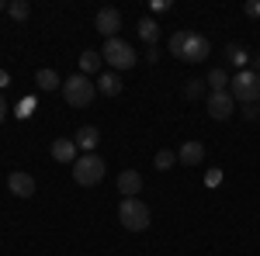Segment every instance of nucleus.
I'll use <instances>...</instances> for the list:
<instances>
[{"mask_svg": "<svg viewBox=\"0 0 260 256\" xmlns=\"http://www.w3.org/2000/svg\"><path fill=\"white\" fill-rule=\"evenodd\" d=\"M170 52L184 62H205L208 52H212V45H208V39L198 35V31H174V35H170Z\"/></svg>", "mask_w": 260, "mask_h": 256, "instance_id": "obj_1", "label": "nucleus"}, {"mask_svg": "<svg viewBox=\"0 0 260 256\" xmlns=\"http://www.w3.org/2000/svg\"><path fill=\"white\" fill-rule=\"evenodd\" d=\"M118 222H121V229H128V232H146L149 229V204H142L139 197H121Z\"/></svg>", "mask_w": 260, "mask_h": 256, "instance_id": "obj_2", "label": "nucleus"}, {"mask_svg": "<svg viewBox=\"0 0 260 256\" xmlns=\"http://www.w3.org/2000/svg\"><path fill=\"white\" fill-rule=\"evenodd\" d=\"M101 59L108 62L111 69H132V66L139 62V56H136V49L125 39H108L104 49H101Z\"/></svg>", "mask_w": 260, "mask_h": 256, "instance_id": "obj_3", "label": "nucleus"}, {"mask_svg": "<svg viewBox=\"0 0 260 256\" xmlns=\"http://www.w3.org/2000/svg\"><path fill=\"white\" fill-rule=\"evenodd\" d=\"M94 94H98V83L90 77H83V73H77V77H70L62 83V97H66L70 107H87L94 100Z\"/></svg>", "mask_w": 260, "mask_h": 256, "instance_id": "obj_4", "label": "nucleus"}, {"mask_svg": "<svg viewBox=\"0 0 260 256\" xmlns=\"http://www.w3.org/2000/svg\"><path fill=\"white\" fill-rule=\"evenodd\" d=\"M104 173H108V166H104V159L94 156V153H83V156L73 163V180H77L80 187H94V184H101Z\"/></svg>", "mask_w": 260, "mask_h": 256, "instance_id": "obj_5", "label": "nucleus"}, {"mask_svg": "<svg viewBox=\"0 0 260 256\" xmlns=\"http://www.w3.org/2000/svg\"><path fill=\"white\" fill-rule=\"evenodd\" d=\"M229 94H233V100L257 104L260 100V73H253V69H240V73L233 77V83H229Z\"/></svg>", "mask_w": 260, "mask_h": 256, "instance_id": "obj_6", "label": "nucleus"}, {"mask_svg": "<svg viewBox=\"0 0 260 256\" xmlns=\"http://www.w3.org/2000/svg\"><path fill=\"white\" fill-rule=\"evenodd\" d=\"M205 111H208L215 121H225V118H233L236 100H233V94H229V90H222V94H208V100H205Z\"/></svg>", "mask_w": 260, "mask_h": 256, "instance_id": "obj_7", "label": "nucleus"}, {"mask_svg": "<svg viewBox=\"0 0 260 256\" xmlns=\"http://www.w3.org/2000/svg\"><path fill=\"white\" fill-rule=\"evenodd\" d=\"M94 28L104 35V42H108V39H118V31H121V11H115V7H101L98 18H94Z\"/></svg>", "mask_w": 260, "mask_h": 256, "instance_id": "obj_8", "label": "nucleus"}, {"mask_svg": "<svg viewBox=\"0 0 260 256\" xmlns=\"http://www.w3.org/2000/svg\"><path fill=\"white\" fill-rule=\"evenodd\" d=\"M7 191H11L14 197H31L35 194V177L24 173V170H14V173L7 177Z\"/></svg>", "mask_w": 260, "mask_h": 256, "instance_id": "obj_9", "label": "nucleus"}, {"mask_svg": "<svg viewBox=\"0 0 260 256\" xmlns=\"http://www.w3.org/2000/svg\"><path fill=\"white\" fill-rule=\"evenodd\" d=\"M49 153H52V159H56V163H66V166L80 159V156H77V142H73V138H56Z\"/></svg>", "mask_w": 260, "mask_h": 256, "instance_id": "obj_10", "label": "nucleus"}, {"mask_svg": "<svg viewBox=\"0 0 260 256\" xmlns=\"http://www.w3.org/2000/svg\"><path fill=\"white\" fill-rule=\"evenodd\" d=\"M201 159H205V145H201V142H184L177 149L180 166H201Z\"/></svg>", "mask_w": 260, "mask_h": 256, "instance_id": "obj_11", "label": "nucleus"}, {"mask_svg": "<svg viewBox=\"0 0 260 256\" xmlns=\"http://www.w3.org/2000/svg\"><path fill=\"white\" fill-rule=\"evenodd\" d=\"M139 191H142V177H139V170H121V177H118V194L136 197Z\"/></svg>", "mask_w": 260, "mask_h": 256, "instance_id": "obj_12", "label": "nucleus"}, {"mask_svg": "<svg viewBox=\"0 0 260 256\" xmlns=\"http://www.w3.org/2000/svg\"><path fill=\"white\" fill-rule=\"evenodd\" d=\"M73 142H77V149H83V153H94V149H98V142H101V132L94 128V125H83Z\"/></svg>", "mask_w": 260, "mask_h": 256, "instance_id": "obj_13", "label": "nucleus"}, {"mask_svg": "<svg viewBox=\"0 0 260 256\" xmlns=\"http://www.w3.org/2000/svg\"><path fill=\"white\" fill-rule=\"evenodd\" d=\"M98 94H104V97H118V94H121L118 73H101V77H98Z\"/></svg>", "mask_w": 260, "mask_h": 256, "instance_id": "obj_14", "label": "nucleus"}, {"mask_svg": "<svg viewBox=\"0 0 260 256\" xmlns=\"http://www.w3.org/2000/svg\"><path fill=\"white\" fill-rule=\"evenodd\" d=\"M35 83H39V90H45V94H52V90L62 87V80H59L56 69H39V73H35Z\"/></svg>", "mask_w": 260, "mask_h": 256, "instance_id": "obj_15", "label": "nucleus"}, {"mask_svg": "<svg viewBox=\"0 0 260 256\" xmlns=\"http://www.w3.org/2000/svg\"><path fill=\"white\" fill-rule=\"evenodd\" d=\"M139 39L149 42V49H153V42L160 39V24H156L153 18H142V21H139Z\"/></svg>", "mask_w": 260, "mask_h": 256, "instance_id": "obj_16", "label": "nucleus"}, {"mask_svg": "<svg viewBox=\"0 0 260 256\" xmlns=\"http://www.w3.org/2000/svg\"><path fill=\"white\" fill-rule=\"evenodd\" d=\"M225 56H229L233 66H240V69H246V62H250V52H246L243 45H236V42H229V45H225Z\"/></svg>", "mask_w": 260, "mask_h": 256, "instance_id": "obj_17", "label": "nucleus"}, {"mask_svg": "<svg viewBox=\"0 0 260 256\" xmlns=\"http://www.w3.org/2000/svg\"><path fill=\"white\" fill-rule=\"evenodd\" d=\"M205 83L212 87V94H222V90H229V83H233V80H229V73H225V69H212Z\"/></svg>", "mask_w": 260, "mask_h": 256, "instance_id": "obj_18", "label": "nucleus"}, {"mask_svg": "<svg viewBox=\"0 0 260 256\" xmlns=\"http://www.w3.org/2000/svg\"><path fill=\"white\" fill-rule=\"evenodd\" d=\"M101 62H104V59H101V52H94V49H90V52H83V56H80V73H83V77L98 73Z\"/></svg>", "mask_w": 260, "mask_h": 256, "instance_id": "obj_19", "label": "nucleus"}, {"mask_svg": "<svg viewBox=\"0 0 260 256\" xmlns=\"http://www.w3.org/2000/svg\"><path fill=\"white\" fill-rule=\"evenodd\" d=\"M7 14H11L14 21H28L31 7H28V0H11V4H7Z\"/></svg>", "mask_w": 260, "mask_h": 256, "instance_id": "obj_20", "label": "nucleus"}, {"mask_svg": "<svg viewBox=\"0 0 260 256\" xmlns=\"http://www.w3.org/2000/svg\"><path fill=\"white\" fill-rule=\"evenodd\" d=\"M174 163H177V153H174V149H160L156 159H153L156 170H174Z\"/></svg>", "mask_w": 260, "mask_h": 256, "instance_id": "obj_21", "label": "nucleus"}, {"mask_svg": "<svg viewBox=\"0 0 260 256\" xmlns=\"http://www.w3.org/2000/svg\"><path fill=\"white\" fill-rule=\"evenodd\" d=\"M205 94V80H187V87H184V97L187 100H198Z\"/></svg>", "mask_w": 260, "mask_h": 256, "instance_id": "obj_22", "label": "nucleus"}, {"mask_svg": "<svg viewBox=\"0 0 260 256\" xmlns=\"http://www.w3.org/2000/svg\"><path fill=\"white\" fill-rule=\"evenodd\" d=\"M243 14L246 18H260V0H246L243 4Z\"/></svg>", "mask_w": 260, "mask_h": 256, "instance_id": "obj_23", "label": "nucleus"}, {"mask_svg": "<svg viewBox=\"0 0 260 256\" xmlns=\"http://www.w3.org/2000/svg\"><path fill=\"white\" fill-rule=\"evenodd\" d=\"M243 118H246V121H257L260 118V107H257V104H243Z\"/></svg>", "mask_w": 260, "mask_h": 256, "instance_id": "obj_24", "label": "nucleus"}, {"mask_svg": "<svg viewBox=\"0 0 260 256\" xmlns=\"http://www.w3.org/2000/svg\"><path fill=\"white\" fill-rule=\"evenodd\" d=\"M205 184H208V187H219L222 184V170H208V173H205Z\"/></svg>", "mask_w": 260, "mask_h": 256, "instance_id": "obj_25", "label": "nucleus"}, {"mask_svg": "<svg viewBox=\"0 0 260 256\" xmlns=\"http://www.w3.org/2000/svg\"><path fill=\"white\" fill-rule=\"evenodd\" d=\"M167 7H170V0H153V11H156V14H163Z\"/></svg>", "mask_w": 260, "mask_h": 256, "instance_id": "obj_26", "label": "nucleus"}, {"mask_svg": "<svg viewBox=\"0 0 260 256\" xmlns=\"http://www.w3.org/2000/svg\"><path fill=\"white\" fill-rule=\"evenodd\" d=\"M7 111H11V107H7V100H4V94H0V125H4V118H7Z\"/></svg>", "mask_w": 260, "mask_h": 256, "instance_id": "obj_27", "label": "nucleus"}, {"mask_svg": "<svg viewBox=\"0 0 260 256\" xmlns=\"http://www.w3.org/2000/svg\"><path fill=\"white\" fill-rule=\"evenodd\" d=\"M250 66H253V73H260V52H253V56H250Z\"/></svg>", "mask_w": 260, "mask_h": 256, "instance_id": "obj_28", "label": "nucleus"}, {"mask_svg": "<svg viewBox=\"0 0 260 256\" xmlns=\"http://www.w3.org/2000/svg\"><path fill=\"white\" fill-rule=\"evenodd\" d=\"M7 83H11V77H7V73H4V69H0V90H4V87H7Z\"/></svg>", "mask_w": 260, "mask_h": 256, "instance_id": "obj_29", "label": "nucleus"}, {"mask_svg": "<svg viewBox=\"0 0 260 256\" xmlns=\"http://www.w3.org/2000/svg\"><path fill=\"white\" fill-rule=\"evenodd\" d=\"M0 11H7V4H4V0H0Z\"/></svg>", "mask_w": 260, "mask_h": 256, "instance_id": "obj_30", "label": "nucleus"}]
</instances>
